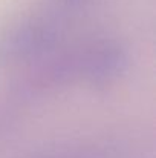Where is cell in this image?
<instances>
[{"mask_svg":"<svg viewBox=\"0 0 156 158\" xmlns=\"http://www.w3.org/2000/svg\"><path fill=\"white\" fill-rule=\"evenodd\" d=\"M64 2H67V3H80L83 0H64Z\"/></svg>","mask_w":156,"mask_h":158,"instance_id":"277c9868","label":"cell"},{"mask_svg":"<svg viewBox=\"0 0 156 158\" xmlns=\"http://www.w3.org/2000/svg\"><path fill=\"white\" fill-rule=\"evenodd\" d=\"M129 51L115 39H101L78 51L80 78L94 86L116 81L129 68Z\"/></svg>","mask_w":156,"mask_h":158,"instance_id":"7a4b0ae2","label":"cell"},{"mask_svg":"<svg viewBox=\"0 0 156 158\" xmlns=\"http://www.w3.org/2000/svg\"><path fill=\"white\" fill-rule=\"evenodd\" d=\"M61 26L52 17L23 20L0 35V64H15L45 58L55 48Z\"/></svg>","mask_w":156,"mask_h":158,"instance_id":"6da1fadb","label":"cell"},{"mask_svg":"<svg viewBox=\"0 0 156 158\" xmlns=\"http://www.w3.org/2000/svg\"><path fill=\"white\" fill-rule=\"evenodd\" d=\"M55 158H84V157H80V155H60V157Z\"/></svg>","mask_w":156,"mask_h":158,"instance_id":"3957f363","label":"cell"}]
</instances>
